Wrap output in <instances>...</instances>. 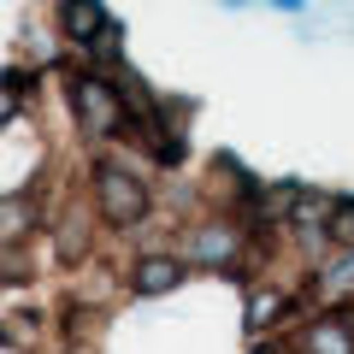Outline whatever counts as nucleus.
Wrapping results in <instances>:
<instances>
[{"mask_svg": "<svg viewBox=\"0 0 354 354\" xmlns=\"http://www.w3.org/2000/svg\"><path fill=\"white\" fill-rule=\"evenodd\" d=\"M254 354H278V348H254Z\"/></svg>", "mask_w": 354, "mask_h": 354, "instance_id": "nucleus-9", "label": "nucleus"}, {"mask_svg": "<svg viewBox=\"0 0 354 354\" xmlns=\"http://www.w3.org/2000/svg\"><path fill=\"white\" fill-rule=\"evenodd\" d=\"M313 354H354V342H348V330L342 325H313Z\"/></svg>", "mask_w": 354, "mask_h": 354, "instance_id": "nucleus-4", "label": "nucleus"}, {"mask_svg": "<svg viewBox=\"0 0 354 354\" xmlns=\"http://www.w3.org/2000/svg\"><path fill=\"white\" fill-rule=\"evenodd\" d=\"M225 6H242V0H225Z\"/></svg>", "mask_w": 354, "mask_h": 354, "instance_id": "nucleus-10", "label": "nucleus"}, {"mask_svg": "<svg viewBox=\"0 0 354 354\" xmlns=\"http://www.w3.org/2000/svg\"><path fill=\"white\" fill-rule=\"evenodd\" d=\"M18 113V95H12V88H6V83H0V124H6V118H12Z\"/></svg>", "mask_w": 354, "mask_h": 354, "instance_id": "nucleus-8", "label": "nucleus"}, {"mask_svg": "<svg viewBox=\"0 0 354 354\" xmlns=\"http://www.w3.org/2000/svg\"><path fill=\"white\" fill-rule=\"evenodd\" d=\"M283 313V295H254V301H248V325H272V319H278Z\"/></svg>", "mask_w": 354, "mask_h": 354, "instance_id": "nucleus-5", "label": "nucleus"}, {"mask_svg": "<svg viewBox=\"0 0 354 354\" xmlns=\"http://www.w3.org/2000/svg\"><path fill=\"white\" fill-rule=\"evenodd\" d=\"M0 230H6V236H12V230H24V207H18V201L0 207Z\"/></svg>", "mask_w": 354, "mask_h": 354, "instance_id": "nucleus-7", "label": "nucleus"}, {"mask_svg": "<svg viewBox=\"0 0 354 354\" xmlns=\"http://www.w3.org/2000/svg\"><path fill=\"white\" fill-rule=\"evenodd\" d=\"M177 278H183V272H177V260L153 254V260H142L136 272H130V290H136V295H165V290H171Z\"/></svg>", "mask_w": 354, "mask_h": 354, "instance_id": "nucleus-3", "label": "nucleus"}, {"mask_svg": "<svg viewBox=\"0 0 354 354\" xmlns=\"http://www.w3.org/2000/svg\"><path fill=\"white\" fill-rule=\"evenodd\" d=\"M95 189H101L106 225H136V218L148 213V189H142V177H130L124 165H101V171H95Z\"/></svg>", "mask_w": 354, "mask_h": 354, "instance_id": "nucleus-1", "label": "nucleus"}, {"mask_svg": "<svg viewBox=\"0 0 354 354\" xmlns=\"http://www.w3.org/2000/svg\"><path fill=\"white\" fill-rule=\"evenodd\" d=\"M330 236L354 248V201H337V207H330Z\"/></svg>", "mask_w": 354, "mask_h": 354, "instance_id": "nucleus-6", "label": "nucleus"}, {"mask_svg": "<svg viewBox=\"0 0 354 354\" xmlns=\"http://www.w3.org/2000/svg\"><path fill=\"white\" fill-rule=\"evenodd\" d=\"M71 101H77V113L88 118V130H101V136H118V130H124L118 95L101 83V77H77V83H71Z\"/></svg>", "mask_w": 354, "mask_h": 354, "instance_id": "nucleus-2", "label": "nucleus"}]
</instances>
